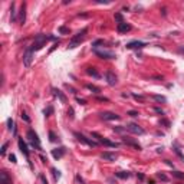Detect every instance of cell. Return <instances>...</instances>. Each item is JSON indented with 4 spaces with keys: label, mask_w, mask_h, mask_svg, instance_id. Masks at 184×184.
<instances>
[{
    "label": "cell",
    "mask_w": 184,
    "mask_h": 184,
    "mask_svg": "<svg viewBox=\"0 0 184 184\" xmlns=\"http://www.w3.org/2000/svg\"><path fill=\"white\" fill-rule=\"evenodd\" d=\"M49 39H55L53 36H48V35H43V33H39V35H36V37H35V42H33V45L30 46V49L33 50H39V49H42L45 45H46V42L49 40Z\"/></svg>",
    "instance_id": "6da1fadb"
},
{
    "label": "cell",
    "mask_w": 184,
    "mask_h": 184,
    "mask_svg": "<svg viewBox=\"0 0 184 184\" xmlns=\"http://www.w3.org/2000/svg\"><path fill=\"white\" fill-rule=\"evenodd\" d=\"M86 33H88V27H84L81 32H78V33L75 35L72 39H70V42H69V45H68V48L69 49H73V48H76L82 40L85 39V36H86Z\"/></svg>",
    "instance_id": "7a4b0ae2"
},
{
    "label": "cell",
    "mask_w": 184,
    "mask_h": 184,
    "mask_svg": "<svg viewBox=\"0 0 184 184\" xmlns=\"http://www.w3.org/2000/svg\"><path fill=\"white\" fill-rule=\"evenodd\" d=\"M91 138H94L98 144H104L105 147H111V148H117L118 147V142H112V141H109L108 138L99 135L98 133H91Z\"/></svg>",
    "instance_id": "3957f363"
},
{
    "label": "cell",
    "mask_w": 184,
    "mask_h": 184,
    "mask_svg": "<svg viewBox=\"0 0 184 184\" xmlns=\"http://www.w3.org/2000/svg\"><path fill=\"white\" fill-rule=\"evenodd\" d=\"M27 140H29V142L32 144V147H35L36 150H42V144H40V140H39L37 134L35 133L32 128H29V130H27Z\"/></svg>",
    "instance_id": "277c9868"
},
{
    "label": "cell",
    "mask_w": 184,
    "mask_h": 184,
    "mask_svg": "<svg viewBox=\"0 0 184 184\" xmlns=\"http://www.w3.org/2000/svg\"><path fill=\"white\" fill-rule=\"evenodd\" d=\"M75 137H76V140L79 141V142H82L85 145H89V147H97L98 145V142L94 140V138H88V137H85L84 134H81V133H75Z\"/></svg>",
    "instance_id": "5b68a950"
},
{
    "label": "cell",
    "mask_w": 184,
    "mask_h": 184,
    "mask_svg": "<svg viewBox=\"0 0 184 184\" xmlns=\"http://www.w3.org/2000/svg\"><path fill=\"white\" fill-rule=\"evenodd\" d=\"M94 53L101 58V59H115V53L111 50H99V49H94Z\"/></svg>",
    "instance_id": "8992f818"
},
{
    "label": "cell",
    "mask_w": 184,
    "mask_h": 184,
    "mask_svg": "<svg viewBox=\"0 0 184 184\" xmlns=\"http://www.w3.org/2000/svg\"><path fill=\"white\" fill-rule=\"evenodd\" d=\"M127 131H130V133H133V134H135V135H142L145 131H144V128H141L138 124H135V122H130L127 127Z\"/></svg>",
    "instance_id": "52a82bcc"
},
{
    "label": "cell",
    "mask_w": 184,
    "mask_h": 184,
    "mask_svg": "<svg viewBox=\"0 0 184 184\" xmlns=\"http://www.w3.org/2000/svg\"><path fill=\"white\" fill-rule=\"evenodd\" d=\"M32 61H33V50L29 48V49H26L25 55H23V65L26 68H29L30 63H32Z\"/></svg>",
    "instance_id": "ba28073f"
},
{
    "label": "cell",
    "mask_w": 184,
    "mask_h": 184,
    "mask_svg": "<svg viewBox=\"0 0 184 184\" xmlns=\"http://www.w3.org/2000/svg\"><path fill=\"white\" fill-rule=\"evenodd\" d=\"M17 145H19V150H20V152L29 160V155H30V152H29V150H27V144L23 141V138H19L17 140Z\"/></svg>",
    "instance_id": "9c48e42d"
},
{
    "label": "cell",
    "mask_w": 184,
    "mask_h": 184,
    "mask_svg": "<svg viewBox=\"0 0 184 184\" xmlns=\"http://www.w3.org/2000/svg\"><path fill=\"white\" fill-rule=\"evenodd\" d=\"M105 79H106V82H108V85L109 86H115L118 82V78L117 75L112 72V70H108L106 73H105Z\"/></svg>",
    "instance_id": "30bf717a"
},
{
    "label": "cell",
    "mask_w": 184,
    "mask_h": 184,
    "mask_svg": "<svg viewBox=\"0 0 184 184\" xmlns=\"http://www.w3.org/2000/svg\"><path fill=\"white\" fill-rule=\"evenodd\" d=\"M101 119H104V121H115V119H119V115H117L115 112H108V111H105V112H101L99 114Z\"/></svg>",
    "instance_id": "8fae6325"
},
{
    "label": "cell",
    "mask_w": 184,
    "mask_h": 184,
    "mask_svg": "<svg viewBox=\"0 0 184 184\" xmlns=\"http://www.w3.org/2000/svg\"><path fill=\"white\" fill-rule=\"evenodd\" d=\"M145 46H147V43H145V42L134 40V42H130V43L127 45V49H142V48H145Z\"/></svg>",
    "instance_id": "7c38bea8"
},
{
    "label": "cell",
    "mask_w": 184,
    "mask_h": 184,
    "mask_svg": "<svg viewBox=\"0 0 184 184\" xmlns=\"http://www.w3.org/2000/svg\"><path fill=\"white\" fill-rule=\"evenodd\" d=\"M122 142H124V144H127V145H130V147H134L135 150H138V151L141 150V145H140L135 140L130 138V137H124V138H122Z\"/></svg>",
    "instance_id": "4fadbf2b"
},
{
    "label": "cell",
    "mask_w": 184,
    "mask_h": 184,
    "mask_svg": "<svg viewBox=\"0 0 184 184\" xmlns=\"http://www.w3.org/2000/svg\"><path fill=\"white\" fill-rule=\"evenodd\" d=\"M101 158L105 160V161H115L118 158V154L117 152H109V151H105L101 154Z\"/></svg>",
    "instance_id": "5bb4252c"
},
{
    "label": "cell",
    "mask_w": 184,
    "mask_h": 184,
    "mask_svg": "<svg viewBox=\"0 0 184 184\" xmlns=\"http://www.w3.org/2000/svg\"><path fill=\"white\" fill-rule=\"evenodd\" d=\"M65 152H66V148H65V147H59V148L52 150V157H53L55 160H59V158H62V157L65 155Z\"/></svg>",
    "instance_id": "9a60e30c"
},
{
    "label": "cell",
    "mask_w": 184,
    "mask_h": 184,
    "mask_svg": "<svg viewBox=\"0 0 184 184\" xmlns=\"http://www.w3.org/2000/svg\"><path fill=\"white\" fill-rule=\"evenodd\" d=\"M25 20H26V3H22L20 10H19V23L25 25Z\"/></svg>",
    "instance_id": "2e32d148"
},
{
    "label": "cell",
    "mask_w": 184,
    "mask_h": 184,
    "mask_svg": "<svg viewBox=\"0 0 184 184\" xmlns=\"http://www.w3.org/2000/svg\"><path fill=\"white\" fill-rule=\"evenodd\" d=\"M0 184H12V178L9 177L7 171H0Z\"/></svg>",
    "instance_id": "e0dca14e"
},
{
    "label": "cell",
    "mask_w": 184,
    "mask_h": 184,
    "mask_svg": "<svg viewBox=\"0 0 184 184\" xmlns=\"http://www.w3.org/2000/svg\"><path fill=\"white\" fill-rule=\"evenodd\" d=\"M117 29H118V32H119V33H127V32H130V30H131V25H128V23L122 22V23H118Z\"/></svg>",
    "instance_id": "ac0fdd59"
},
{
    "label": "cell",
    "mask_w": 184,
    "mask_h": 184,
    "mask_svg": "<svg viewBox=\"0 0 184 184\" xmlns=\"http://www.w3.org/2000/svg\"><path fill=\"white\" fill-rule=\"evenodd\" d=\"M52 92H53V95H55L56 98H59V101H61V102H66V97L62 94V91H59V89L53 88V89H52Z\"/></svg>",
    "instance_id": "d6986e66"
},
{
    "label": "cell",
    "mask_w": 184,
    "mask_h": 184,
    "mask_svg": "<svg viewBox=\"0 0 184 184\" xmlns=\"http://www.w3.org/2000/svg\"><path fill=\"white\" fill-rule=\"evenodd\" d=\"M115 177L121 178V180H127L131 177V173L130 171H118V173H115Z\"/></svg>",
    "instance_id": "ffe728a7"
},
{
    "label": "cell",
    "mask_w": 184,
    "mask_h": 184,
    "mask_svg": "<svg viewBox=\"0 0 184 184\" xmlns=\"http://www.w3.org/2000/svg\"><path fill=\"white\" fill-rule=\"evenodd\" d=\"M86 73L89 75V76H94V78H101V75L98 73V70L95 69V68H86Z\"/></svg>",
    "instance_id": "44dd1931"
},
{
    "label": "cell",
    "mask_w": 184,
    "mask_h": 184,
    "mask_svg": "<svg viewBox=\"0 0 184 184\" xmlns=\"http://www.w3.org/2000/svg\"><path fill=\"white\" fill-rule=\"evenodd\" d=\"M86 88L92 92V94H95V95H98L101 92V88H98V86H95V85H92V84H89V85H86Z\"/></svg>",
    "instance_id": "7402d4cb"
},
{
    "label": "cell",
    "mask_w": 184,
    "mask_h": 184,
    "mask_svg": "<svg viewBox=\"0 0 184 184\" xmlns=\"http://www.w3.org/2000/svg\"><path fill=\"white\" fill-rule=\"evenodd\" d=\"M10 19L15 22L16 20V4L12 3V7H10Z\"/></svg>",
    "instance_id": "603a6c76"
},
{
    "label": "cell",
    "mask_w": 184,
    "mask_h": 184,
    "mask_svg": "<svg viewBox=\"0 0 184 184\" xmlns=\"http://www.w3.org/2000/svg\"><path fill=\"white\" fill-rule=\"evenodd\" d=\"M7 130H9V131L16 133V130H15V121H13L12 118H9V119H7Z\"/></svg>",
    "instance_id": "cb8c5ba5"
},
{
    "label": "cell",
    "mask_w": 184,
    "mask_h": 184,
    "mask_svg": "<svg viewBox=\"0 0 184 184\" xmlns=\"http://www.w3.org/2000/svg\"><path fill=\"white\" fill-rule=\"evenodd\" d=\"M50 171L53 173V177H55V180L58 181V180L61 178V171H59V170H56L55 167H52V168H50Z\"/></svg>",
    "instance_id": "d4e9b609"
},
{
    "label": "cell",
    "mask_w": 184,
    "mask_h": 184,
    "mask_svg": "<svg viewBox=\"0 0 184 184\" xmlns=\"http://www.w3.org/2000/svg\"><path fill=\"white\" fill-rule=\"evenodd\" d=\"M152 98L157 101V102H160V104H161V102H163V104H164V102H167V98H166V97H163V95H152Z\"/></svg>",
    "instance_id": "484cf974"
},
{
    "label": "cell",
    "mask_w": 184,
    "mask_h": 184,
    "mask_svg": "<svg viewBox=\"0 0 184 184\" xmlns=\"http://www.w3.org/2000/svg\"><path fill=\"white\" fill-rule=\"evenodd\" d=\"M173 177L180 178V180H184V173H181V171H173Z\"/></svg>",
    "instance_id": "4316f807"
},
{
    "label": "cell",
    "mask_w": 184,
    "mask_h": 184,
    "mask_svg": "<svg viewBox=\"0 0 184 184\" xmlns=\"http://www.w3.org/2000/svg\"><path fill=\"white\" fill-rule=\"evenodd\" d=\"M157 177H158L161 181H168V177L164 174V173H157Z\"/></svg>",
    "instance_id": "83f0119b"
},
{
    "label": "cell",
    "mask_w": 184,
    "mask_h": 184,
    "mask_svg": "<svg viewBox=\"0 0 184 184\" xmlns=\"http://www.w3.org/2000/svg\"><path fill=\"white\" fill-rule=\"evenodd\" d=\"M160 125H164V127H167V128H170V121L168 119H166V118H163V119H160Z\"/></svg>",
    "instance_id": "f1b7e54d"
},
{
    "label": "cell",
    "mask_w": 184,
    "mask_h": 184,
    "mask_svg": "<svg viewBox=\"0 0 184 184\" xmlns=\"http://www.w3.org/2000/svg\"><path fill=\"white\" fill-rule=\"evenodd\" d=\"M52 112H53V108H52V106L49 105V106H48V108H46V109L43 111V115H45V117H49Z\"/></svg>",
    "instance_id": "f546056e"
},
{
    "label": "cell",
    "mask_w": 184,
    "mask_h": 184,
    "mask_svg": "<svg viewBox=\"0 0 184 184\" xmlns=\"http://www.w3.org/2000/svg\"><path fill=\"white\" fill-rule=\"evenodd\" d=\"M99 45H104V40L98 39V40H95V42L92 43V48H94V49H98V46H99Z\"/></svg>",
    "instance_id": "4dcf8cb0"
},
{
    "label": "cell",
    "mask_w": 184,
    "mask_h": 184,
    "mask_svg": "<svg viewBox=\"0 0 184 184\" xmlns=\"http://www.w3.org/2000/svg\"><path fill=\"white\" fill-rule=\"evenodd\" d=\"M114 17H115V20H117L118 23H122V22H124V19H122V15H121V13H115Z\"/></svg>",
    "instance_id": "1f68e13d"
},
{
    "label": "cell",
    "mask_w": 184,
    "mask_h": 184,
    "mask_svg": "<svg viewBox=\"0 0 184 184\" xmlns=\"http://www.w3.org/2000/svg\"><path fill=\"white\" fill-rule=\"evenodd\" d=\"M59 33L66 35V33H69V29H68L66 26H61V27H59Z\"/></svg>",
    "instance_id": "d6a6232c"
},
{
    "label": "cell",
    "mask_w": 184,
    "mask_h": 184,
    "mask_svg": "<svg viewBox=\"0 0 184 184\" xmlns=\"http://www.w3.org/2000/svg\"><path fill=\"white\" fill-rule=\"evenodd\" d=\"M112 130H114L115 133H124V131H127V128H125V127H114Z\"/></svg>",
    "instance_id": "836d02e7"
},
{
    "label": "cell",
    "mask_w": 184,
    "mask_h": 184,
    "mask_svg": "<svg viewBox=\"0 0 184 184\" xmlns=\"http://www.w3.org/2000/svg\"><path fill=\"white\" fill-rule=\"evenodd\" d=\"M7 145H9L7 142H4V144L1 145V148H0V154H1V155H4V154H6V150H7Z\"/></svg>",
    "instance_id": "e575fe53"
},
{
    "label": "cell",
    "mask_w": 184,
    "mask_h": 184,
    "mask_svg": "<svg viewBox=\"0 0 184 184\" xmlns=\"http://www.w3.org/2000/svg\"><path fill=\"white\" fill-rule=\"evenodd\" d=\"M20 117H22V119H23V121H26V122H30V118L27 117V114H26V112H23V111H22Z\"/></svg>",
    "instance_id": "d590c367"
},
{
    "label": "cell",
    "mask_w": 184,
    "mask_h": 184,
    "mask_svg": "<svg viewBox=\"0 0 184 184\" xmlns=\"http://www.w3.org/2000/svg\"><path fill=\"white\" fill-rule=\"evenodd\" d=\"M49 141L50 142H55V141H56V135H55L53 131H49Z\"/></svg>",
    "instance_id": "8d00e7d4"
},
{
    "label": "cell",
    "mask_w": 184,
    "mask_h": 184,
    "mask_svg": "<svg viewBox=\"0 0 184 184\" xmlns=\"http://www.w3.org/2000/svg\"><path fill=\"white\" fill-rule=\"evenodd\" d=\"M174 151H176V154H177V155H178V157H180V158H181V160H183V161H184V154H181V151L178 150L177 147L174 148Z\"/></svg>",
    "instance_id": "74e56055"
},
{
    "label": "cell",
    "mask_w": 184,
    "mask_h": 184,
    "mask_svg": "<svg viewBox=\"0 0 184 184\" xmlns=\"http://www.w3.org/2000/svg\"><path fill=\"white\" fill-rule=\"evenodd\" d=\"M133 97H134V99H137V101H144V97L142 95H137V94H133Z\"/></svg>",
    "instance_id": "f35d334b"
},
{
    "label": "cell",
    "mask_w": 184,
    "mask_h": 184,
    "mask_svg": "<svg viewBox=\"0 0 184 184\" xmlns=\"http://www.w3.org/2000/svg\"><path fill=\"white\" fill-rule=\"evenodd\" d=\"M9 160H10L13 164H16V163H17V161H16V157H15L13 154H10V155H9Z\"/></svg>",
    "instance_id": "ab89813d"
},
{
    "label": "cell",
    "mask_w": 184,
    "mask_h": 184,
    "mask_svg": "<svg viewBox=\"0 0 184 184\" xmlns=\"http://www.w3.org/2000/svg\"><path fill=\"white\" fill-rule=\"evenodd\" d=\"M154 111H155L157 114H161V115H164V111H163L161 108H157V106H155V108H154Z\"/></svg>",
    "instance_id": "60d3db41"
},
{
    "label": "cell",
    "mask_w": 184,
    "mask_h": 184,
    "mask_svg": "<svg viewBox=\"0 0 184 184\" xmlns=\"http://www.w3.org/2000/svg\"><path fill=\"white\" fill-rule=\"evenodd\" d=\"M97 99L98 101H101V102H108V98H105V97H97Z\"/></svg>",
    "instance_id": "b9f144b4"
},
{
    "label": "cell",
    "mask_w": 184,
    "mask_h": 184,
    "mask_svg": "<svg viewBox=\"0 0 184 184\" xmlns=\"http://www.w3.org/2000/svg\"><path fill=\"white\" fill-rule=\"evenodd\" d=\"M128 115H131V117H138L140 114H138L137 111H130V112H128Z\"/></svg>",
    "instance_id": "7bdbcfd3"
},
{
    "label": "cell",
    "mask_w": 184,
    "mask_h": 184,
    "mask_svg": "<svg viewBox=\"0 0 184 184\" xmlns=\"http://www.w3.org/2000/svg\"><path fill=\"white\" fill-rule=\"evenodd\" d=\"M76 181H78V183H81V184H85L84 178H82V177H81V176H76Z\"/></svg>",
    "instance_id": "ee69618b"
},
{
    "label": "cell",
    "mask_w": 184,
    "mask_h": 184,
    "mask_svg": "<svg viewBox=\"0 0 184 184\" xmlns=\"http://www.w3.org/2000/svg\"><path fill=\"white\" fill-rule=\"evenodd\" d=\"M65 86H66L68 89H69V91H70V92H72V94H76V91H75V89H73V88H72V86H69V85H65Z\"/></svg>",
    "instance_id": "f6af8a7d"
},
{
    "label": "cell",
    "mask_w": 184,
    "mask_h": 184,
    "mask_svg": "<svg viewBox=\"0 0 184 184\" xmlns=\"http://www.w3.org/2000/svg\"><path fill=\"white\" fill-rule=\"evenodd\" d=\"M76 101H78V102H79L81 105H86V101H85V99H81V98H76Z\"/></svg>",
    "instance_id": "bcb514c9"
},
{
    "label": "cell",
    "mask_w": 184,
    "mask_h": 184,
    "mask_svg": "<svg viewBox=\"0 0 184 184\" xmlns=\"http://www.w3.org/2000/svg\"><path fill=\"white\" fill-rule=\"evenodd\" d=\"M68 115H69L70 118H73V109H72V108H69V111H68Z\"/></svg>",
    "instance_id": "7dc6e473"
},
{
    "label": "cell",
    "mask_w": 184,
    "mask_h": 184,
    "mask_svg": "<svg viewBox=\"0 0 184 184\" xmlns=\"http://www.w3.org/2000/svg\"><path fill=\"white\" fill-rule=\"evenodd\" d=\"M166 164H168V166H170V167H174V164H173V163H171V161H170V160H166Z\"/></svg>",
    "instance_id": "c3c4849f"
},
{
    "label": "cell",
    "mask_w": 184,
    "mask_h": 184,
    "mask_svg": "<svg viewBox=\"0 0 184 184\" xmlns=\"http://www.w3.org/2000/svg\"><path fill=\"white\" fill-rule=\"evenodd\" d=\"M40 178H42V181H43V184H48V180L45 178V176H40Z\"/></svg>",
    "instance_id": "681fc988"
},
{
    "label": "cell",
    "mask_w": 184,
    "mask_h": 184,
    "mask_svg": "<svg viewBox=\"0 0 184 184\" xmlns=\"http://www.w3.org/2000/svg\"><path fill=\"white\" fill-rule=\"evenodd\" d=\"M137 176H138V178H140V180H144V174H141V173H138Z\"/></svg>",
    "instance_id": "f907efd6"
},
{
    "label": "cell",
    "mask_w": 184,
    "mask_h": 184,
    "mask_svg": "<svg viewBox=\"0 0 184 184\" xmlns=\"http://www.w3.org/2000/svg\"><path fill=\"white\" fill-rule=\"evenodd\" d=\"M178 52H180V53H184V48H178Z\"/></svg>",
    "instance_id": "816d5d0a"
}]
</instances>
